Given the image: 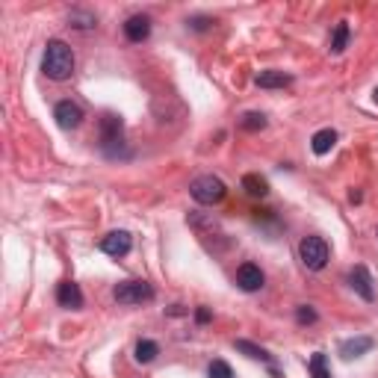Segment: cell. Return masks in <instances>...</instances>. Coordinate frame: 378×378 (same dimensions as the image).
I'll return each mask as SVG.
<instances>
[{"mask_svg":"<svg viewBox=\"0 0 378 378\" xmlns=\"http://www.w3.org/2000/svg\"><path fill=\"white\" fill-rule=\"evenodd\" d=\"M42 71L51 77V80H68V77L74 74V54H71V47H68L65 42H59V38L47 42L45 56H42Z\"/></svg>","mask_w":378,"mask_h":378,"instance_id":"1","label":"cell"},{"mask_svg":"<svg viewBox=\"0 0 378 378\" xmlns=\"http://www.w3.org/2000/svg\"><path fill=\"white\" fill-rule=\"evenodd\" d=\"M157 355H160V346H157L154 340H139L136 343V361L139 364H151Z\"/></svg>","mask_w":378,"mask_h":378,"instance_id":"17","label":"cell"},{"mask_svg":"<svg viewBox=\"0 0 378 378\" xmlns=\"http://www.w3.org/2000/svg\"><path fill=\"white\" fill-rule=\"evenodd\" d=\"M334 142H337V133L331 131V127H325V131H316V133H313L311 148H313L316 157H325V154L334 148Z\"/></svg>","mask_w":378,"mask_h":378,"instance_id":"14","label":"cell"},{"mask_svg":"<svg viewBox=\"0 0 378 378\" xmlns=\"http://www.w3.org/2000/svg\"><path fill=\"white\" fill-rule=\"evenodd\" d=\"M71 24L77 30H92L95 27V15H80V12H71Z\"/></svg>","mask_w":378,"mask_h":378,"instance_id":"23","label":"cell"},{"mask_svg":"<svg viewBox=\"0 0 378 378\" xmlns=\"http://www.w3.org/2000/svg\"><path fill=\"white\" fill-rule=\"evenodd\" d=\"M298 254H302V263L307 266V269L320 272L328 263V243L322 240V236H304L302 245H298Z\"/></svg>","mask_w":378,"mask_h":378,"instance_id":"3","label":"cell"},{"mask_svg":"<svg viewBox=\"0 0 378 378\" xmlns=\"http://www.w3.org/2000/svg\"><path fill=\"white\" fill-rule=\"evenodd\" d=\"M346 45H349V24L340 21L334 27V36H331V54H343Z\"/></svg>","mask_w":378,"mask_h":378,"instance_id":"16","label":"cell"},{"mask_svg":"<svg viewBox=\"0 0 378 378\" xmlns=\"http://www.w3.org/2000/svg\"><path fill=\"white\" fill-rule=\"evenodd\" d=\"M56 302L68 307V311H77V307H83V293L80 287H77L74 281H63L56 287Z\"/></svg>","mask_w":378,"mask_h":378,"instance_id":"10","label":"cell"},{"mask_svg":"<svg viewBox=\"0 0 378 378\" xmlns=\"http://www.w3.org/2000/svg\"><path fill=\"white\" fill-rule=\"evenodd\" d=\"M98 248H101L104 254H109V257H124V254H131V248H133V236L127 231H113V234L101 236Z\"/></svg>","mask_w":378,"mask_h":378,"instance_id":"5","label":"cell"},{"mask_svg":"<svg viewBox=\"0 0 378 378\" xmlns=\"http://www.w3.org/2000/svg\"><path fill=\"white\" fill-rule=\"evenodd\" d=\"M266 127V115L263 113H245L243 115V131H263Z\"/></svg>","mask_w":378,"mask_h":378,"instance_id":"19","label":"cell"},{"mask_svg":"<svg viewBox=\"0 0 378 378\" xmlns=\"http://www.w3.org/2000/svg\"><path fill=\"white\" fill-rule=\"evenodd\" d=\"M122 131H124V122L118 115H104L101 118V139H104V148H107V154H113V145L118 142L122 145Z\"/></svg>","mask_w":378,"mask_h":378,"instance_id":"8","label":"cell"},{"mask_svg":"<svg viewBox=\"0 0 378 378\" xmlns=\"http://www.w3.org/2000/svg\"><path fill=\"white\" fill-rule=\"evenodd\" d=\"M207 375H210V378H234V370H231V364H227V361H213L210 370H207Z\"/></svg>","mask_w":378,"mask_h":378,"instance_id":"22","label":"cell"},{"mask_svg":"<svg viewBox=\"0 0 378 378\" xmlns=\"http://www.w3.org/2000/svg\"><path fill=\"white\" fill-rule=\"evenodd\" d=\"M195 320H198V322H210V311H207V307H198V311H195Z\"/></svg>","mask_w":378,"mask_h":378,"instance_id":"24","label":"cell"},{"mask_svg":"<svg viewBox=\"0 0 378 378\" xmlns=\"http://www.w3.org/2000/svg\"><path fill=\"white\" fill-rule=\"evenodd\" d=\"M234 349H236V352H245L248 357H254V361H272L269 352L260 349V346H254V343H248V340H236Z\"/></svg>","mask_w":378,"mask_h":378,"instance_id":"18","label":"cell"},{"mask_svg":"<svg viewBox=\"0 0 378 378\" xmlns=\"http://www.w3.org/2000/svg\"><path fill=\"white\" fill-rule=\"evenodd\" d=\"M349 284H352V290L364 298V302H373V298H375L373 278H370V272H366V266H355V269L349 272Z\"/></svg>","mask_w":378,"mask_h":378,"instance_id":"9","label":"cell"},{"mask_svg":"<svg viewBox=\"0 0 378 378\" xmlns=\"http://www.w3.org/2000/svg\"><path fill=\"white\" fill-rule=\"evenodd\" d=\"M373 337H352V340H343L340 343V355L346 361H352V357H364L366 352L373 349Z\"/></svg>","mask_w":378,"mask_h":378,"instance_id":"12","label":"cell"},{"mask_svg":"<svg viewBox=\"0 0 378 378\" xmlns=\"http://www.w3.org/2000/svg\"><path fill=\"white\" fill-rule=\"evenodd\" d=\"M189 192H192V198L198 204H207V207H213V204H219L225 198V184L219 181V177H213V175H201V177H195L192 181V186H189Z\"/></svg>","mask_w":378,"mask_h":378,"instance_id":"2","label":"cell"},{"mask_svg":"<svg viewBox=\"0 0 378 378\" xmlns=\"http://www.w3.org/2000/svg\"><path fill=\"white\" fill-rule=\"evenodd\" d=\"M243 189L248 195H254V198H263L266 192H269V184H266L260 175H245L243 177Z\"/></svg>","mask_w":378,"mask_h":378,"instance_id":"15","label":"cell"},{"mask_svg":"<svg viewBox=\"0 0 378 378\" xmlns=\"http://www.w3.org/2000/svg\"><path fill=\"white\" fill-rule=\"evenodd\" d=\"M124 36L131 38V42H145L148 36H151V21H148L145 15H133V18H127V24H124Z\"/></svg>","mask_w":378,"mask_h":378,"instance_id":"11","label":"cell"},{"mask_svg":"<svg viewBox=\"0 0 378 378\" xmlns=\"http://www.w3.org/2000/svg\"><path fill=\"white\" fill-rule=\"evenodd\" d=\"M113 296L118 304H142V302H151L154 298V287L148 281H124L115 287Z\"/></svg>","mask_w":378,"mask_h":378,"instance_id":"4","label":"cell"},{"mask_svg":"<svg viewBox=\"0 0 378 378\" xmlns=\"http://www.w3.org/2000/svg\"><path fill=\"white\" fill-rule=\"evenodd\" d=\"M373 98H375V104H378V89H375V95H373Z\"/></svg>","mask_w":378,"mask_h":378,"instance_id":"25","label":"cell"},{"mask_svg":"<svg viewBox=\"0 0 378 378\" xmlns=\"http://www.w3.org/2000/svg\"><path fill=\"white\" fill-rule=\"evenodd\" d=\"M320 316H316V311L311 304H302V307H296V322L298 325H313Z\"/></svg>","mask_w":378,"mask_h":378,"instance_id":"21","label":"cell"},{"mask_svg":"<svg viewBox=\"0 0 378 378\" xmlns=\"http://www.w3.org/2000/svg\"><path fill=\"white\" fill-rule=\"evenodd\" d=\"M263 272H260V266H254V263H243L240 269H236V287L245 293H257V290H263Z\"/></svg>","mask_w":378,"mask_h":378,"instance_id":"7","label":"cell"},{"mask_svg":"<svg viewBox=\"0 0 378 378\" xmlns=\"http://www.w3.org/2000/svg\"><path fill=\"white\" fill-rule=\"evenodd\" d=\"M311 375L313 378H331V373H328V364H325V355L322 352H316L311 357Z\"/></svg>","mask_w":378,"mask_h":378,"instance_id":"20","label":"cell"},{"mask_svg":"<svg viewBox=\"0 0 378 378\" xmlns=\"http://www.w3.org/2000/svg\"><path fill=\"white\" fill-rule=\"evenodd\" d=\"M54 118L63 131H74V127H80V122H83V109L74 101H59L54 107Z\"/></svg>","mask_w":378,"mask_h":378,"instance_id":"6","label":"cell"},{"mask_svg":"<svg viewBox=\"0 0 378 378\" xmlns=\"http://www.w3.org/2000/svg\"><path fill=\"white\" fill-rule=\"evenodd\" d=\"M254 83L260 86V89H284V86L293 83V77L284 74V71H260V74L254 77Z\"/></svg>","mask_w":378,"mask_h":378,"instance_id":"13","label":"cell"}]
</instances>
